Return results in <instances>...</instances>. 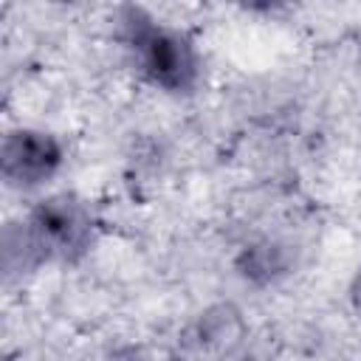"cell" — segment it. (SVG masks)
I'll use <instances>...</instances> for the list:
<instances>
[{
	"label": "cell",
	"mask_w": 361,
	"mask_h": 361,
	"mask_svg": "<svg viewBox=\"0 0 361 361\" xmlns=\"http://www.w3.org/2000/svg\"><path fill=\"white\" fill-rule=\"evenodd\" d=\"M118 39L138 76L164 93H192L200 79V56L192 37L155 20L141 6L118 11Z\"/></svg>",
	"instance_id": "obj_1"
},
{
	"label": "cell",
	"mask_w": 361,
	"mask_h": 361,
	"mask_svg": "<svg viewBox=\"0 0 361 361\" xmlns=\"http://www.w3.org/2000/svg\"><path fill=\"white\" fill-rule=\"evenodd\" d=\"M42 265H76L96 243V217L87 200L73 192H56L34 203L23 220Z\"/></svg>",
	"instance_id": "obj_2"
},
{
	"label": "cell",
	"mask_w": 361,
	"mask_h": 361,
	"mask_svg": "<svg viewBox=\"0 0 361 361\" xmlns=\"http://www.w3.org/2000/svg\"><path fill=\"white\" fill-rule=\"evenodd\" d=\"M62 166V144L37 127H17L3 135L0 175L11 189H37Z\"/></svg>",
	"instance_id": "obj_3"
},
{
	"label": "cell",
	"mask_w": 361,
	"mask_h": 361,
	"mask_svg": "<svg viewBox=\"0 0 361 361\" xmlns=\"http://www.w3.org/2000/svg\"><path fill=\"white\" fill-rule=\"evenodd\" d=\"M42 265L23 220L20 223H8L3 228V276L6 282L23 279L25 274H34Z\"/></svg>",
	"instance_id": "obj_4"
},
{
	"label": "cell",
	"mask_w": 361,
	"mask_h": 361,
	"mask_svg": "<svg viewBox=\"0 0 361 361\" xmlns=\"http://www.w3.org/2000/svg\"><path fill=\"white\" fill-rule=\"evenodd\" d=\"M285 262H282V254L279 248L274 245H254V248H245L243 259H240V274L245 279H262L268 282L271 276L282 274Z\"/></svg>",
	"instance_id": "obj_5"
},
{
	"label": "cell",
	"mask_w": 361,
	"mask_h": 361,
	"mask_svg": "<svg viewBox=\"0 0 361 361\" xmlns=\"http://www.w3.org/2000/svg\"><path fill=\"white\" fill-rule=\"evenodd\" d=\"M350 302H353V310L361 316V268L355 271V276L350 282Z\"/></svg>",
	"instance_id": "obj_6"
}]
</instances>
